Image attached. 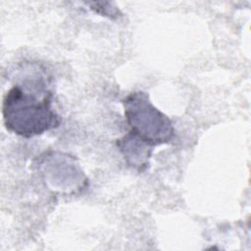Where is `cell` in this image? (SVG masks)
I'll return each instance as SVG.
<instances>
[{"label": "cell", "mask_w": 251, "mask_h": 251, "mask_svg": "<svg viewBox=\"0 0 251 251\" xmlns=\"http://www.w3.org/2000/svg\"><path fill=\"white\" fill-rule=\"evenodd\" d=\"M117 146L123 153L126 163L139 172L144 171L149 163L148 159L153 150L129 132L117 141Z\"/></svg>", "instance_id": "obj_3"}, {"label": "cell", "mask_w": 251, "mask_h": 251, "mask_svg": "<svg viewBox=\"0 0 251 251\" xmlns=\"http://www.w3.org/2000/svg\"><path fill=\"white\" fill-rule=\"evenodd\" d=\"M123 105L129 133L134 137L152 148L172 141L175 135L172 121L151 103L147 93H129Z\"/></svg>", "instance_id": "obj_2"}, {"label": "cell", "mask_w": 251, "mask_h": 251, "mask_svg": "<svg viewBox=\"0 0 251 251\" xmlns=\"http://www.w3.org/2000/svg\"><path fill=\"white\" fill-rule=\"evenodd\" d=\"M52 94L38 99L22 85L11 87L3 98L2 114L6 128L24 137H32L61 125V117L51 107Z\"/></svg>", "instance_id": "obj_1"}, {"label": "cell", "mask_w": 251, "mask_h": 251, "mask_svg": "<svg viewBox=\"0 0 251 251\" xmlns=\"http://www.w3.org/2000/svg\"><path fill=\"white\" fill-rule=\"evenodd\" d=\"M111 4L108 3V2H99V3H91V9L92 10H95L97 13L105 16V17H108V18H111V19H116L118 18L119 16V10L116 8V7H113L111 8L110 7Z\"/></svg>", "instance_id": "obj_4"}]
</instances>
